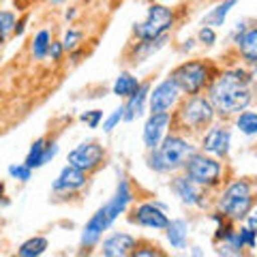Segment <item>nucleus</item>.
<instances>
[{
  "label": "nucleus",
  "mask_w": 257,
  "mask_h": 257,
  "mask_svg": "<svg viewBox=\"0 0 257 257\" xmlns=\"http://www.w3.org/2000/svg\"><path fill=\"white\" fill-rule=\"evenodd\" d=\"M208 101L212 103L216 114L231 116L240 114L248 107L253 99L251 92V75H246L242 69L225 71L219 77H214L208 86Z\"/></svg>",
  "instance_id": "f257e3e1"
},
{
  "label": "nucleus",
  "mask_w": 257,
  "mask_h": 257,
  "mask_svg": "<svg viewBox=\"0 0 257 257\" xmlns=\"http://www.w3.org/2000/svg\"><path fill=\"white\" fill-rule=\"evenodd\" d=\"M195 146L180 138V135H165L163 142L155 150H150L148 163L157 172H174L187 165V161L195 155Z\"/></svg>",
  "instance_id": "f03ea898"
},
{
  "label": "nucleus",
  "mask_w": 257,
  "mask_h": 257,
  "mask_svg": "<svg viewBox=\"0 0 257 257\" xmlns=\"http://www.w3.org/2000/svg\"><path fill=\"white\" fill-rule=\"evenodd\" d=\"M214 107L212 103L206 99V96H197L191 94V99H187L180 105V109L176 111V116L172 118V122H176V126L180 131L189 133V131H206V126L212 124L214 120Z\"/></svg>",
  "instance_id": "7ed1b4c3"
},
{
  "label": "nucleus",
  "mask_w": 257,
  "mask_h": 257,
  "mask_svg": "<svg viewBox=\"0 0 257 257\" xmlns=\"http://www.w3.org/2000/svg\"><path fill=\"white\" fill-rule=\"evenodd\" d=\"M253 204H255V197L251 191V182L246 180H234L231 184H227V189L219 197V210L231 221L246 219Z\"/></svg>",
  "instance_id": "20e7f679"
},
{
  "label": "nucleus",
  "mask_w": 257,
  "mask_h": 257,
  "mask_svg": "<svg viewBox=\"0 0 257 257\" xmlns=\"http://www.w3.org/2000/svg\"><path fill=\"white\" fill-rule=\"evenodd\" d=\"M172 79L178 84L180 92L184 94H199L206 86L212 82V67L204 60H189L182 62L178 69H174Z\"/></svg>",
  "instance_id": "39448f33"
},
{
  "label": "nucleus",
  "mask_w": 257,
  "mask_h": 257,
  "mask_svg": "<svg viewBox=\"0 0 257 257\" xmlns=\"http://www.w3.org/2000/svg\"><path fill=\"white\" fill-rule=\"evenodd\" d=\"M174 26V11L165 5H152L148 9V18L142 24L133 28V32L138 35L140 41H152L167 35V30Z\"/></svg>",
  "instance_id": "423d86ee"
},
{
  "label": "nucleus",
  "mask_w": 257,
  "mask_h": 257,
  "mask_svg": "<svg viewBox=\"0 0 257 257\" xmlns=\"http://www.w3.org/2000/svg\"><path fill=\"white\" fill-rule=\"evenodd\" d=\"M184 172L191 180H195L199 187H214L219 184L221 180V163L212 157H206V155H199L195 152L184 165Z\"/></svg>",
  "instance_id": "0eeeda50"
},
{
  "label": "nucleus",
  "mask_w": 257,
  "mask_h": 257,
  "mask_svg": "<svg viewBox=\"0 0 257 257\" xmlns=\"http://www.w3.org/2000/svg\"><path fill=\"white\" fill-rule=\"evenodd\" d=\"M103 157H105V150H103L101 144L88 142V144H82V146H77L75 150L69 152V165L90 174L94 170H99V165L103 163Z\"/></svg>",
  "instance_id": "6e6552de"
},
{
  "label": "nucleus",
  "mask_w": 257,
  "mask_h": 257,
  "mask_svg": "<svg viewBox=\"0 0 257 257\" xmlns=\"http://www.w3.org/2000/svg\"><path fill=\"white\" fill-rule=\"evenodd\" d=\"M178 96H180L178 84H176L172 77L163 79V82H161L155 90L148 94L150 111H152V114H163V111H170L176 103H178Z\"/></svg>",
  "instance_id": "1a4fd4ad"
},
{
  "label": "nucleus",
  "mask_w": 257,
  "mask_h": 257,
  "mask_svg": "<svg viewBox=\"0 0 257 257\" xmlns=\"http://www.w3.org/2000/svg\"><path fill=\"white\" fill-rule=\"evenodd\" d=\"M128 221L131 223H138L142 227H148V229H165L167 225H170V219H167V214L161 210L157 204H140L135 210L131 212L128 216Z\"/></svg>",
  "instance_id": "9d476101"
},
{
  "label": "nucleus",
  "mask_w": 257,
  "mask_h": 257,
  "mask_svg": "<svg viewBox=\"0 0 257 257\" xmlns=\"http://www.w3.org/2000/svg\"><path fill=\"white\" fill-rule=\"evenodd\" d=\"M170 122H172V114H170V111H163V114H152L148 118L146 126H144V144H146L148 150H155L159 144L163 142Z\"/></svg>",
  "instance_id": "9b49d317"
},
{
  "label": "nucleus",
  "mask_w": 257,
  "mask_h": 257,
  "mask_svg": "<svg viewBox=\"0 0 257 257\" xmlns=\"http://www.w3.org/2000/svg\"><path fill=\"white\" fill-rule=\"evenodd\" d=\"M202 148H204V152H208V155L225 159L229 152V131L223 126H212L210 131L204 135Z\"/></svg>",
  "instance_id": "f8f14e48"
},
{
  "label": "nucleus",
  "mask_w": 257,
  "mask_h": 257,
  "mask_svg": "<svg viewBox=\"0 0 257 257\" xmlns=\"http://www.w3.org/2000/svg\"><path fill=\"white\" fill-rule=\"evenodd\" d=\"M111 227V223L107 219V214L103 208H99L92 216H90V221L86 223V227H84V234H82V246L84 248H90L94 246L96 242H99V238L103 231H107Z\"/></svg>",
  "instance_id": "ddd939ff"
},
{
  "label": "nucleus",
  "mask_w": 257,
  "mask_h": 257,
  "mask_svg": "<svg viewBox=\"0 0 257 257\" xmlns=\"http://www.w3.org/2000/svg\"><path fill=\"white\" fill-rule=\"evenodd\" d=\"M138 240L128 234H111L109 238L103 240L101 253L105 257H124V255H133Z\"/></svg>",
  "instance_id": "4468645a"
},
{
  "label": "nucleus",
  "mask_w": 257,
  "mask_h": 257,
  "mask_svg": "<svg viewBox=\"0 0 257 257\" xmlns=\"http://www.w3.org/2000/svg\"><path fill=\"white\" fill-rule=\"evenodd\" d=\"M174 191H176V195H178L184 204H189V206H202L204 204V191L199 189V184L195 180H191L187 174L184 176H178V178H174Z\"/></svg>",
  "instance_id": "2eb2a0df"
},
{
  "label": "nucleus",
  "mask_w": 257,
  "mask_h": 257,
  "mask_svg": "<svg viewBox=\"0 0 257 257\" xmlns=\"http://www.w3.org/2000/svg\"><path fill=\"white\" fill-rule=\"evenodd\" d=\"M131 199H133V193H131V187H128V182H126V180H120L118 189H116V193H114V197H111L109 202L103 206V210H105L109 223H114L118 216L126 210V206L131 204Z\"/></svg>",
  "instance_id": "dca6fc26"
},
{
  "label": "nucleus",
  "mask_w": 257,
  "mask_h": 257,
  "mask_svg": "<svg viewBox=\"0 0 257 257\" xmlns=\"http://www.w3.org/2000/svg\"><path fill=\"white\" fill-rule=\"evenodd\" d=\"M86 172H82V170H77V167H73V165H67L64 170L60 172V176L56 178V182H54V191L56 193H73V191H77V189H82L84 184H86Z\"/></svg>",
  "instance_id": "f3484780"
},
{
  "label": "nucleus",
  "mask_w": 257,
  "mask_h": 257,
  "mask_svg": "<svg viewBox=\"0 0 257 257\" xmlns=\"http://www.w3.org/2000/svg\"><path fill=\"white\" fill-rule=\"evenodd\" d=\"M148 94H150V84H142L138 88V92L128 96V103L124 105V120H135L144 114V105H146Z\"/></svg>",
  "instance_id": "a211bd4d"
},
{
  "label": "nucleus",
  "mask_w": 257,
  "mask_h": 257,
  "mask_svg": "<svg viewBox=\"0 0 257 257\" xmlns=\"http://www.w3.org/2000/svg\"><path fill=\"white\" fill-rule=\"evenodd\" d=\"M236 43H238L240 56H242L248 64H257V28L244 30Z\"/></svg>",
  "instance_id": "6ab92c4d"
},
{
  "label": "nucleus",
  "mask_w": 257,
  "mask_h": 257,
  "mask_svg": "<svg viewBox=\"0 0 257 257\" xmlns=\"http://www.w3.org/2000/svg\"><path fill=\"white\" fill-rule=\"evenodd\" d=\"M167 240L174 248H184L187 244V234H189V223L182 221V219H176V221H170L167 225Z\"/></svg>",
  "instance_id": "aec40b11"
},
{
  "label": "nucleus",
  "mask_w": 257,
  "mask_h": 257,
  "mask_svg": "<svg viewBox=\"0 0 257 257\" xmlns=\"http://www.w3.org/2000/svg\"><path fill=\"white\" fill-rule=\"evenodd\" d=\"M165 43H167V35L159 37V39H152V41H140L138 47H135V54H133V60H131V62L138 64V62H142V60H146L148 56H152L155 52H159Z\"/></svg>",
  "instance_id": "412c9836"
},
{
  "label": "nucleus",
  "mask_w": 257,
  "mask_h": 257,
  "mask_svg": "<svg viewBox=\"0 0 257 257\" xmlns=\"http://www.w3.org/2000/svg\"><path fill=\"white\" fill-rule=\"evenodd\" d=\"M142 84L138 82V77H133L131 73H120L118 77H116V82H114V94L116 96H124V99H128L133 92H138V88H140Z\"/></svg>",
  "instance_id": "4be33fe9"
},
{
  "label": "nucleus",
  "mask_w": 257,
  "mask_h": 257,
  "mask_svg": "<svg viewBox=\"0 0 257 257\" xmlns=\"http://www.w3.org/2000/svg\"><path fill=\"white\" fill-rule=\"evenodd\" d=\"M236 3H238V0H225V3L216 5L210 13L204 15V26H210V28L223 26V22H225V18H227L229 9H231V7H236Z\"/></svg>",
  "instance_id": "5701e85b"
},
{
  "label": "nucleus",
  "mask_w": 257,
  "mask_h": 257,
  "mask_svg": "<svg viewBox=\"0 0 257 257\" xmlns=\"http://www.w3.org/2000/svg\"><path fill=\"white\" fill-rule=\"evenodd\" d=\"M45 248H47V240L43 236H37V238L26 240V242L20 246L18 255H22V257H39V255L45 253Z\"/></svg>",
  "instance_id": "b1692460"
},
{
  "label": "nucleus",
  "mask_w": 257,
  "mask_h": 257,
  "mask_svg": "<svg viewBox=\"0 0 257 257\" xmlns=\"http://www.w3.org/2000/svg\"><path fill=\"white\" fill-rule=\"evenodd\" d=\"M50 43H52L50 32H47V30H39L37 37H35V41H32V54H35L37 60H43L47 56V52H50Z\"/></svg>",
  "instance_id": "393cba45"
},
{
  "label": "nucleus",
  "mask_w": 257,
  "mask_h": 257,
  "mask_svg": "<svg viewBox=\"0 0 257 257\" xmlns=\"http://www.w3.org/2000/svg\"><path fill=\"white\" fill-rule=\"evenodd\" d=\"M236 126L240 128V133L244 135H257V114L255 111H244L236 118Z\"/></svg>",
  "instance_id": "a878e982"
},
{
  "label": "nucleus",
  "mask_w": 257,
  "mask_h": 257,
  "mask_svg": "<svg viewBox=\"0 0 257 257\" xmlns=\"http://www.w3.org/2000/svg\"><path fill=\"white\" fill-rule=\"evenodd\" d=\"M45 140H37L35 144H32V148L28 152V157H26V165L30 167V170H35V167H41L45 165V161H43V152H45Z\"/></svg>",
  "instance_id": "bb28decb"
},
{
  "label": "nucleus",
  "mask_w": 257,
  "mask_h": 257,
  "mask_svg": "<svg viewBox=\"0 0 257 257\" xmlns=\"http://www.w3.org/2000/svg\"><path fill=\"white\" fill-rule=\"evenodd\" d=\"M13 30H15V15L11 11H0V43H5Z\"/></svg>",
  "instance_id": "cd10ccee"
},
{
  "label": "nucleus",
  "mask_w": 257,
  "mask_h": 257,
  "mask_svg": "<svg viewBox=\"0 0 257 257\" xmlns=\"http://www.w3.org/2000/svg\"><path fill=\"white\" fill-rule=\"evenodd\" d=\"M9 176H11V178H18L20 182H28L30 176H32V170L26 163H24V165H11L9 167Z\"/></svg>",
  "instance_id": "c85d7f7f"
},
{
  "label": "nucleus",
  "mask_w": 257,
  "mask_h": 257,
  "mask_svg": "<svg viewBox=\"0 0 257 257\" xmlns=\"http://www.w3.org/2000/svg\"><path fill=\"white\" fill-rule=\"evenodd\" d=\"M238 238H240V242H242V246H248V248H255L257 244V234L251 229V227H242L238 231Z\"/></svg>",
  "instance_id": "c756f323"
},
{
  "label": "nucleus",
  "mask_w": 257,
  "mask_h": 257,
  "mask_svg": "<svg viewBox=\"0 0 257 257\" xmlns=\"http://www.w3.org/2000/svg\"><path fill=\"white\" fill-rule=\"evenodd\" d=\"M82 32H79V30H69L67 32V35H64V41H62V47H64V50H75V47H77V43L79 41H82Z\"/></svg>",
  "instance_id": "7c9ffc66"
},
{
  "label": "nucleus",
  "mask_w": 257,
  "mask_h": 257,
  "mask_svg": "<svg viewBox=\"0 0 257 257\" xmlns=\"http://www.w3.org/2000/svg\"><path fill=\"white\" fill-rule=\"evenodd\" d=\"M120 120H124V107H118V109H114V114H111L105 122H103V131L105 133H109L111 128H114Z\"/></svg>",
  "instance_id": "2f4dec72"
},
{
  "label": "nucleus",
  "mask_w": 257,
  "mask_h": 257,
  "mask_svg": "<svg viewBox=\"0 0 257 257\" xmlns=\"http://www.w3.org/2000/svg\"><path fill=\"white\" fill-rule=\"evenodd\" d=\"M103 118V111L101 109H92V111H86V114H82V120L84 122H88V126L90 128H96Z\"/></svg>",
  "instance_id": "473e14b6"
},
{
  "label": "nucleus",
  "mask_w": 257,
  "mask_h": 257,
  "mask_svg": "<svg viewBox=\"0 0 257 257\" xmlns=\"http://www.w3.org/2000/svg\"><path fill=\"white\" fill-rule=\"evenodd\" d=\"M133 255H138V257H161V255H163V251H159V246H146V248H138V246H135Z\"/></svg>",
  "instance_id": "72a5a7b5"
},
{
  "label": "nucleus",
  "mask_w": 257,
  "mask_h": 257,
  "mask_svg": "<svg viewBox=\"0 0 257 257\" xmlns=\"http://www.w3.org/2000/svg\"><path fill=\"white\" fill-rule=\"evenodd\" d=\"M199 41L206 43V45H212L216 41V35H214V30L210 26H204L202 30H199Z\"/></svg>",
  "instance_id": "f704fd0d"
},
{
  "label": "nucleus",
  "mask_w": 257,
  "mask_h": 257,
  "mask_svg": "<svg viewBox=\"0 0 257 257\" xmlns=\"http://www.w3.org/2000/svg\"><path fill=\"white\" fill-rule=\"evenodd\" d=\"M62 50H64L62 43H50V52H47V54L52 56V60H60Z\"/></svg>",
  "instance_id": "c9c22d12"
},
{
  "label": "nucleus",
  "mask_w": 257,
  "mask_h": 257,
  "mask_svg": "<svg viewBox=\"0 0 257 257\" xmlns=\"http://www.w3.org/2000/svg\"><path fill=\"white\" fill-rule=\"evenodd\" d=\"M246 221H248V227H251L255 234H257V206L253 204V208H251V212L246 214Z\"/></svg>",
  "instance_id": "e433bc0d"
},
{
  "label": "nucleus",
  "mask_w": 257,
  "mask_h": 257,
  "mask_svg": "<svg viewBox=\"0 0 257 257\" xmlns=\"http://www.w3.org/2000/svg\"><path fill=\"white\" fill-rule=\"evenodd\" d=\"M251 84H253V86L257 88V69H255L253 73H251Z\"/></svg>",
  "instance_id": "4c0bfd02"
},
{
  "label": "nucleus",
  "mask_w": 257,
  "mask_h": 257,
  "mask_svg": "<svg viewBox=\"0 0 257 257\" xmlns=\"http://www.w3.org/2000/svg\"><path fill=\"white\" fill-rule=\"evenodd\" d=\"M52 3H62V0H52Z\"/></svg>",
  "instance_id": "58836bf2"
}]
</instances>
